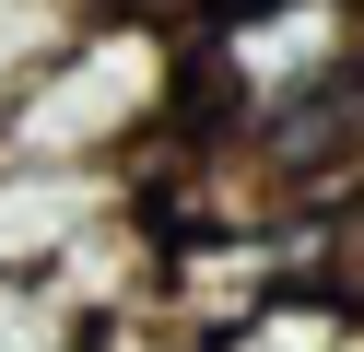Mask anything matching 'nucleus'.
I'll use <instances>...</instances> for the list:
<instances>
[{"mask_svg": "<svg viewBox=\"0 0 364 352\" xmlns=\"http://www.w3.org/2000/svg\"><path fill=\"white\" fill-rule=\"evenodd\" d=\"M95 12H106V0H0V129H12V106L71 59V36Z\"/></svg>", "mask_w": 364, "mask_h": 352, "instance_id": "2", "label": "nucleus"}, {"mask_svg": "<svg viewBox=\"0 0 364 352\" xmlns=\"http://www.w3.org/2000/svg\"><path fill=\"white\" fill-rule=\"evenodd\" d=\"M212 352H364V305L329 282H294L282 305H259L247 329H223Z\"/></svg>", "mask_w": 364, "mask_h": 352, "instance_id": "1", "label": "nucleus"}]
</instances>
